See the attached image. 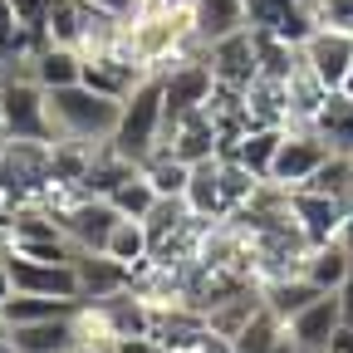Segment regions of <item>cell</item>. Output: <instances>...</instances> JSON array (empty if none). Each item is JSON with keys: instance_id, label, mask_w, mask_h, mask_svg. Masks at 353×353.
<instances>
[{"instance_id": "obj_1", "label": "cell", "mask_w": 353, "mask_h": 353, "mask_svg": "<svg viewBox=\"0 0 353 353\" xmlns=\"http://www.w3.org/2000/svg\"><path fill=\"white\" fill-rule=\"evenodd\" d=\"M50 103V123H54V143H83V148H103L113 143L118 118H123V99H108L88 83H64V88H44Z\"/></svg>"}, {"instance_id": "obj_2", "label": "cell", "mask_w": 353, "mask_h": 353, "mask_svg": "<svg viewBox=\"0 0 353 353\" xmlns=\"http://www.w3.org/2000/svg\"><path fill=\"white\" fill-rule=\"evenodd\" d=\"M162 132H167V88H162V69H152L132 94L123 99V118L113 132V148L132 162H143L162 148Z\"/></svg>"}, {"instance_id": "obj_3", "label": "cell", "mask_w": 353, "mask_h": 353, "mask_svg": "<svg viewBox=\"0 0 353 353\" xmlns=\"http://www.w3.org/2000/svg\"><path fill=\"white\" fill-rule=\"evenodd\" d=\"M0 118H6V138L25 143H54L50 103H44V83L25 79H0Z\"/></svg>"}, {"instance_id": "obj_4", "label": "cell", "mask_w": 353, "mask_h": 353, "mask_svg": "<svg viewBox=\"0 0 353 353\" xmlns=\"http://www.w3.org/2000/svg\"><path fill=\"white\" fill-rule=\"evenodd\" d=\"M329 157H334V148L319 138L314 128H309V123H290V128H285V143H280V152H275V167H270V182H275L280 192H299Z\"/></svg>"}, {"instance_id": "obj_5", "label": "cell", "mask_w": 353, "mask_h": 353, "mask_svg": "<svg viewBox=\"0 0 353 353\" xmlns=\"http://www.w3.org/2000/svg\"><path fill=\"white\" fill-rule=\"evenodd\" d=\"M6 270H10V285H15L20 294L83 299L74 260H39V255H25V250H10V245H6Z\"/></svg>"}, {"instance_id": "obj_6", "label": "cell", "mask_w": 353, "mask_h": 353, "mask_svg": "<svg viewBox=\"0 0 353 353\" xmlns=\"http://www.w3.org/2000/svg\"><path fill=\"white\" fill-rule=\"evenodd\" d=\"M123 221V211L108 196H74L69 206H59V226L74 241V250H108V236Z\"/></svg>"}, {"instance_id": "obj_7", "label": "cell", "mask_w": 353, "mask_h": 353, "mask_svg": "<svg viewBox=\"0 0 353 353\" xmlns=\"http://www.w3.org/2000/svg\"><path fill=\"white\" fill-rule=\"evenodd\" d=\"M299 59H304L309 74H314L329 94H334V88H343V79H348V69H353V34H348V30H334V25H319L314 34L299 44Z\"/></svg>"}, {"instance_id": "obj_8", "label": "cell", "mask_w": 353, "mask_h": 353, "mask_svg": "<svg viewBox=\"0 0 353 353\" xmlns=\"http://www.w3.org/2000/svg\"><path fill=\"white\" fill-rule=\"evenodd\" d=\"M206 59H211V74H216V83L221 88H245L260 79V54H255V30L245 25V30H236V34H226V39H211L206 44Z\"/></svg>"}, {"instance_id": "obj_9", "label": "cell", "mask_w": 353, "mask_h": 353, "mask_svg": "<svg viewBox=\"0 0 353 353\" xmlns=\"http://www.w3.org/2000/svg\"><path fill=\"white\" fill-rule=\"evenodd\" d=\"M74 270H79L83 304L113 299V294H123V290H132V285H138V275H132L123 260H113L108 250H79V255H74Z\"/></svg>"}, {"instance_id": "obj_10", "label": "cell", "mask_w": 353, "mask_h": 353, "mask_svg": "<svg viewBox=\"0 0 353 353\" xmlns=\"http://www.w3.org/2000/svg\"><path fill=\"white\" fill-rule=\"evenodd\" d=\"M290 211H294V221H299V231L309 236V245H329V241H339L343 216H348L353 206H343V201H334V196H324V192L299 187V192H290Z\"/></svg>"}, {"instance_id": "obj_11", "label": "cell", "mask_w": 353, "mask_h": 353, "mask_svg": "<svg viewBox=\"0 0 353 353\" xmlns=\"http://www.w3.org/2000/svg\"><path fill=\"white\" fill-rule=\"evenodd\" d=\"M285 329H290V339H294L304 353H324V348H329V339L343 329V304H339V290H324L314 304H304Z\"/></svg>"}, {"instance_id": "obj_12", "label": "cell", "mask_w": 353, "mask_h": 353, "mask_svg": "<svg viewBox=\"0 0 353 353\" xmlns=\"http://www.w3.org/2000/svg\"><path fill=\"white\" fill-rule=\"evenodd\" d=\"M250 6V25L265 30V34H280L290 44H304L309 34L319 30V20L309 15L304 0H245Z\"/></svg>"}, {"instance_id": "obj_13", "label": "cell", "mask_w": 353, "mask_h": 353, "mask_svg": "<svg viewBox=\"0 0 353 353\" xmlns=\"http://www.w3.org/2000/svg\"><path fill=\"white\" fill-rule=\"evenodd\" d=\"M79 314V309H74ZM74 314H54V319H34V324H15L10 343L20 353H74L79 348V324Z\"/></svg>"}, {"instance_id": "obj_14", "label": "cell", "mask_w": 353, "mask_h": 353, "mask_svg": "<svg viewBox=\"0 0 353 353\" xmlns=\"http://www.w3.org/2000/svg\"><path fill=\"white\" fill-rule=\"evenodd\" d=\"M187 206H192L201 221H226V216H231V206H226V182H221V157L192 162Z\"/></svg>"}, {"instance_id": "obj_15", "label": "cell", "mask_w": 353, "mask_h": 353, "mask_svg": "<svg viewBox=\"0 0 353 353\" xmlns=\"http://www.w3.org/2000/svg\"><path fill=\"white\" fill-rule=\"evenodd\" d=\"M192 20H196V39L211 44V39H226V34L245 30L250 6L245 0H192Z\"/></svg>"}, {"instance_id": "obj_16", "label": "cell", "mask_w": 353, "mask_h": 353, "mask_svg": "<svg viewBox=\"0 0 353 353\" xmlns=\"http://www.w3.org/2000/svg\"><path fill=\"white\" fill-rule=\"evenodd\" d=\"M30 79L44 88H64V83H83V54L74 44H39V54L30 59Z\"/></svg>"}, {"instance_id": "obj_17", "label": "cell", "mask_w": 353, "mask_h": 353, "mask_svg": "<svg viewBox=\"0 0 353 353\" xmlns=\"http://www.w3.org/2000/svg\"><path fill=\"white\" fill-rule=\"evenodd\" d=\"M309 128H314L334 152L353 157V99L343 94V88H334V94L319 103V113H314V123H309Z\"/></svg>"}, {"instance_id": "obj_18", "label": "cell", "mask_w": 353, "mask_h": 353, "mask_svg": "<svg viewBox=\"0 0 353 353\" xmlns=\"http://www.w3.org/2000/svg\"><path fill=\"white\" fill-rule=\"evenodd\" d=\"M260 290H265V309H270V314H280L285 324L299 314L304 304H314V299L324 294V290L309 280L304 270H299V275H280V280H265Z\"/></svg>"}, {"instance_id": "obj_19", "label": "cell", "mask_w": 353, "mask_h": 353, "mask_svg": "<svg viewBox=\"0 0 353 353\" xmlns=\"http://www.w3.org/2000/svg\"><path fill=\"white\" fill-rule=\"evenodd\" d=\"M280 143H285V128H250V132H245V138H241L226 157H236L241 167H250L260 182H270V167H275Z\"/></svg>"}, {"instance_id": "obj_20", "label": "cell", "mask_w": 353, "mask_h": 353, "mask_svg": "<svg viewBox=\"0 0 353 353\" xmlns=\"http://www.w3.org/2000/svg\"><path fill=\"white\" fill-rule=\"evenodd\" d=\"M348 270H353V250H348L343 241L314 245V250H309V260H304V275L314 280L319 290H343Z\"/></svg>"}, {"instance_id": "obj_21", "label": "cell", "mask_w": 353, "mask_h": 353, "mask_svg": "<svg viewBox=\"0 0 353 353\" xmlns=\"http://www.w3.org/2000/svg\"><path fill=\"white\" fill-rule=\"evenodd\" d=\"M108 255L113 260H123L132 275L143 270V265L152 260V241H148V226L143 221H132V216H123L118 226H113V236H108Z\"/></svg>"}, {"instance_id": "obj_22", "label": "cell", "mask_w": 353, "mask_h": 353, "mask_svg": "<svg viewBox=\"0 0 353 353\" xmlns=\"http://www.w3.org/2000/svg\"><path fill=\"white\" fill-rule=\"evenodd\" d=\"M143 167V176L157 187V196H187V182H192V162H182V157H172L167 148H157L152 157H143L138 162Z\"/></svg>"}, {"instance_id": "obj_23", "label": "cell", "mask_w": 353, "mask_h": 353, "mask_svg": "<svg viewBox=\"0 0 353 353\" xmlns=\"http://www.w3.org/2000/svg\"><path fill=\"white\" fill-rule=\"evenodd\" d=\"M108 201H113V206H118L123 216L143 221V216H148V211L157 206V187L148 182V176H143V167H138V176H128V182H123V187H118V192H113Z\"/></svg>"}, {"instance_id": "obj_24", "label": "cell", "mask_w": 353, "mask_h": 353, "mask_svg": "<svg viewBox=\"0 0 353 353\" xmlns=\"http://www.w3.org/2000/svg\"><path fill=\"white\" fill-rule=\"evenodd\" d=\"M10 6H15L20 25H30V30L44 34V20H50V6H54V0H10ZM44 39H50V34H44Z\"/></svg>"}, {"instance_id": "obj_25", "label": "cell", "mask_w": 353, "mask_h": 353, "mask_svg": "<svg viewBox=\"0 0 353 353\" xmlns=\"http://www.w3.org/2000/svg\"><path fill=\"white\" fill-rule=\"evenodd\" d=\"M113 353H162V343L152 334H123L113 339Z\"/></svg>"}, {"instance_id": "obj_26", "label": "cell", "mask_w": 353, "mask_h": 353, "mask_svg": "<svg viewBox=\"0 0 353 353\" xmlns=\"http://www.w3.org/2000/svg\"><path fill=\"white\" fill-rule=\"evenodd\" d=\"M339 304H343V329H353V270H348V280L339 290Z\"/></svg>"}, {"instance_id": "obj_27", "label": "cell", "mask_w": 353, "mask_h": 353, "mask_svg": "<svg viewBox=\"0 0 353 353\" xmlns=\"http://www.w3.org/2000/svg\"><path fill=\"white\" fill-rule=\"evenodd\" d=\"M88 6H99V10H113V15H132V10H138V0H88Z\"/></svg>"}, {"instance_id": "obj_28", "label": "cell", "mask_w": 353, "mask_h": 353, "mask_svg": "<svg viewBox=\"0 0 353 353\" xmlns=\"http://www.w3.org/2000/svg\"><path fill=\"white\" fill-rule=\"evenodd\" d=\"M339 241H343V245H348V250H353V211H348V216H343V231H339Z\"/></svg>"}, {"instance_id": "obj_29", "label": "cell", "mask_w": 353, "mask_h": 353, "mask_svg": "<svg viewBox=\"0 0 353 353\" xmlns=\"http://www.w3.org/2000/svg\"><path fill=\"white\" fill-rule=\"evenodd\" d=\"M0 339H10V319L6 314H0Z\"/></svg>"}, {"instance_id": "obj_30", "label": "cell", "mask_w": 353, "mask_h": 353, "mask_svg": "<svg viewBox=\"0 0 353 353\" xmlns=\"http://www.w3.org/2000/svg\"><path fill=\"white\" fill-rule=\"evenodd\" d=\"M343 94H348V99H353V69H348V79H343Z\"/></svg>"}, {"instance_id": "obj_31", "label": "cell", "mask_w": 353, "mask_h": 353, "mask_svg": "<svg viewBox=\"0 0 353 353\" xmlns=\"http://www.w3.org/2000/svg\"><path fill=\"white\" fill-rule=\"evenodd\" d=\"M162 353H201V348H162Z\"/></svg>"}]
</instances>
